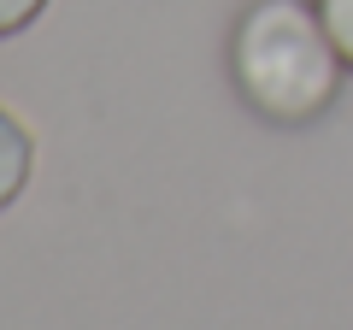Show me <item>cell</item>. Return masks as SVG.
<instances>
[{
	"label": "cell",
	"mask_w": 353,
	"mask_h": 330,
	"mask_svg": "<svg viewBox=\"0 0 353 330\" xmlns=\"http://www.w3.org/2000/svg\"><path fill=\"white\" fill-rule=\"evenodd\" d=\"M30 165H36V148H30V130L18 124L12 113H0V213L24 195Z\"/></svg>",
	"instance_id": "2"
},
{
	"label": "cell",
	"mask_w": 353,
	"mask_h": 330,
	"mask_svg": "<svg viewBox=\"0 0 353 330\" xmlns=\"http://www.w3.org/2000/svg\"><path fill=\"white\" fill-rule=\"evenodd\" d=\"M341 48L312 0H253L230 36V77L241 101L271 124H306L341 89Z\"/></svg>",
	"instance_id": "1"
},
{
	"label": "cell",
	"mask_w": 353,
	"mask_h": 330,
	"mask_svg": "<svg viewBox=\"0 0 353 330\" xmlns=\"http://www.w3.org/2000/svg\"><path fill=\"white\" fill-rule=\"evenodd\" d=\"M48 0H0V36H18L24 24H36Z\"/></svg>",
	"instance_id": "4"
},
{
	"label": "cell",
	"mask_w": 353,
	"mask_h": 330,
	"mask_svg": "<svg viewBox=\"0 0 353 330\" xmlns=\"http://www.w3.org/2000/svg\"><path fill=\"white\" fill-rule=\"evenodd\" d=\"M312 6H318V18H324L330 41L341 48V59L353 65V0H312Z\"/></svg>",
	"instance_id": "3"
}]
</instances>
